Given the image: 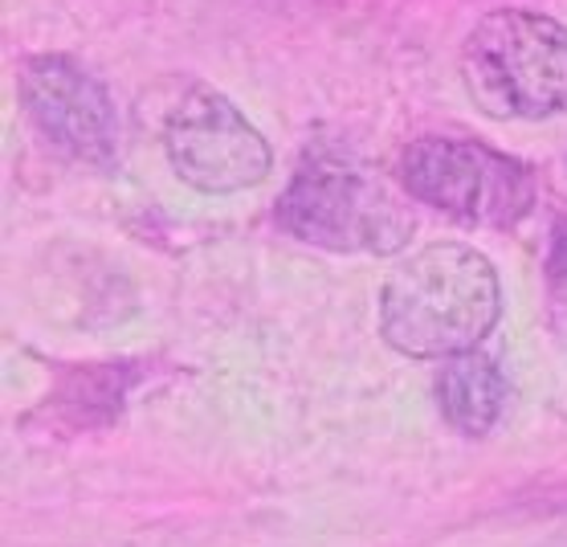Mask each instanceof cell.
Wrapping results in <instances>:
<instances>
[{
	"label": "cell",
	"mask_w": 567,
	"mask_h": 547,
	"mask_svg": "<svg viewBox=\"0 0 567 547\" xmlns=\"http://www.w3.org/2000/svg\"><path fill=\"white\" fill-rule=\"evenodd\" d=\"M503 314L491 258L462 241H433L404 258L380 290V336L409 360L474 352Z\"/></svg>",
	"instance_id": "cell-1"
},
{
	"label": "cell",
	"mask_w": 567,
	"mask_h": 547,
	"mask_svg": "<svg viewBox=\"0 0 567 547\" xmlns=\"http://www.w3.org/2000/svg\"><path fill=\"white\" fill-rule=\"evenodd\" d=\"M278 225L331 254H396L413 241V209L360 159L310 152L278 200Z\"/></svg>",
	"instance_id": "cell-2"
},
{
	"label": "cell",
	"mask_w": 567,
	"mask_h": 547,
	"mask_svg": "<svg viewBox=\"0 0 567 547\" xmlns=\"http://www.w3.org/2000/svg\"><path fill=\"white\" fill-rule=\"evenodd\" d=\"M462 82L491 118L564 115L567 29L527 9L486 13L462 45Z\"/></svg>",
	"instance_id": "cell-3"
},
{
	"label": "cell",
	"mask_w": 567,
	"mask_h": 547,
	"mask_svg": "<svg viewBox=\"0 0 567 547\" xmlns=\"http://www.w3.org/2000/svg\"><path fill=\"white\" fill-rule=\"evenodd\" d=\"M404 193L482 229H511L535 209V172L523 159L474 140H416L400 156Z\"/></svg>",
	"instance_id": "cell-4"
},
{
	"label": "cell",
	"mask_w": 567,
	"mask_h": 547,
	"mask_svg": "<svg viewBox=\"0 0 567 547\" xmlns=\"http://www.w3.org/2000/svg\"><path fill=\"white\" fill-rule=\"evenodd\" d=\"M164 152L184 184L213 196L254 188L274 164L266 135L213 86L181 94L164 123Z\"/></svg>",
	"instance_id": "cell-5"
},
{
	"label": "cell",
	"mask_w": 567,
	"mask_h": 547,
	"mask_svg": "<svg viewBox=\"0 0 567 547\" xmlns=\"http://www.w3.org/2000/svg\"><path fill=\"white\" fill-rule=\"evenodd\" d=\"M21 106L33 127L78 164L106 168L118 152V123L111 94L86 65L65 53H38L21 65Z\"/></svg>",
	"instance_id": "cell-6"
},
{
	"label": "cell",
	"mask_w": 567,
	"mask_h": 547,
	"mask_svg": "<svg viewBox=\"0 0 567 547\" xmlns=\"http://www.w3.org/2000/svg\"><path fill=\"white\" fill-rule=\"evenodd\" d=\"M437 404L441 417L462 437H486L506 404V376L491 355H482L477 348L450 355L437 372Z\"/></svg>",
	"instance_id": "cell-7"
},
{
	"label": "cell",
	"mask_w": 567,
	"mask_h": 547,
	"mask_svg": "<svg viewBox=\"0 0 567 547\" xmlns=\"http://www.w3.org/2000/svg\"><path fill=\"white\" fill-rule=\"evenodd\" d=\"M555 299H559V307H567V241L555 254Z\"/></svg>",
	"instance_id": "cell-8"
}]
</instances>
